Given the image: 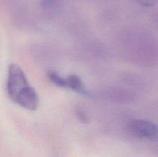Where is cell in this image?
Wrapping results in <instances>:
<instances>
[{
    "label": "cell",
    "instance_id": "obj_1",
    "mask_svg": "<svg viewBox=\"0 0 158 157\" xmlns=\"http://www.w3.org/2000/svg\"><path fill=\"white\" fill-rule=\"evenodd\" d=\"M6 90L13 103L26 110L38 109L40 99L35 89L31 86L24 71L16 64H11L8 69Z\"/></svg>",
    "mask_w": 158,
    "mask_h": 157
},
{
    "label": "cell",
    "instance_id": "obj_2",
    "mask_svg": "<svg viewBox=\"0 0 158 157\" xmlns=\"http://www.w3.org/2000/svg\"><path fill=\"white\" fill-rule=\"evenodd\" d=\"M130 132L136 137L144 139H154L157 136V126L146 119H134L128 125Z\"/></svg>",
    "mask_w": 158,
    "mask_h": 157
},
{
    "label": "cell",
    "instance_id": "obj_3",
    "mask_svg": "<svg viewBox=\"0 0 158 157\" xmlns=\"http://www.w3.org/2000/svg\"><path fill=\"white\" fill-rule=\"evenodd\" d=\"M103 95L106 99L113 103H126L134 101L135 95L134 92H131L123 88H109L103 91Z\"/></svg>",
    "mask_w": 158,
    "mask_h": 157
},
{
    "label": "cell",
    "instance_id": "obj_4",
    "mask_svg": "<svg viewBox=\"0 0 158 157\" xmlns=\"http://www.w3.org/2000/svg\"><path fill=\"white\" fill-rule=\"evenodd\" d=\"M66 89L73 90L83 96L92 97V94L86 89L81 78L76 75H69L66 77Z\"/></svg>",
    "mask_w": 158,
    "mask_h": 157
},
{
    "label": "cell",
    "instance_id": "obj_5",
    "mask_svg": "<svg viewBox=\"0 0 158 157\" xmlns=\"http://www.w3.org/2000/svg\"><path fill=\"white\" fill-rule=\"evenodd\" d=\"M47 78L54 85L60 88L66 89V77L62 76L55 71H49L47 72Z\"/></svg>",
    "mask_w": 158,
    "mask_h": 157
},
{
    "label": "cell",
    "instance_id": "obj_6",
    "mask_svg": "<svg viewBox=\"0 0 158 157\" xmlns=\"http://www.w3.org/2000/svg\"><path fill=\"white\" fill-rule=\"evenodd\" d=\"M76 115H77V119L80 120L81 123H89V119L88 117L86 112L83 110V109H80V108H77L76 109Z\"/></svg>",
    "mask_w": 158,
    "mask_h": 157
},
{
    "label": "cell",
    "instance_id": "obj_7",
    "mask_svg": "<svg viewBox=\"0 0 158 157\" xmlns=\"http://www.w3.org/2000/svg\"><path fill=\"white\" fill-rule=\"evenodd\" d=\"M137 1L143 6H153L157 2V0H137Z\"/></svg>",
    "mask_w": 158,
    "mask_h": 157
},
{
    "label": "cell",
    "instance_id": "obj_8",
    "mask_svg": "<svg viewBox=\"0 0 158 157\" xmlns=\"http://www.w3.org/2000/svg\"><path fill=\"white\" fill-rule=\"evenodd\" d=\"M56 2V0H42L41 5L43 7H49L52 6Z\"/></svg>",
    "mask_w": 158,
    "mask_h": 157
}]
</instances>
